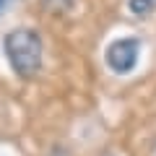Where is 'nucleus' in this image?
Returning <instances> with one entry per match:
<instances>
[{
	"mask_svg": "<svg viewBox=\"0 0 156 156\" xmlns=\"http://www.w3.org/2000/svg\"><path fill=\"white\" fill-rule=\"evenodd\" d=\"M5 55L18 78H34L42 68V39L31 29H16L5 37Z\"/></svg>",
	"mask_w": 156,
	"mask_h": 156,
	"instance_id": "nucleus-1",
	"label": "nucleus"
},
{
	"mask_svg": "<svg viewBox=\"0 0 156 156\" xmlns=\"http://www.w3.org/2000/svg\"><path fill=\"white\" fill-rule=\"evenodd\" d=\"M138 62V42L135 39H117L107 50V65L115 73H130Z\"/></svg>",
	"mask_w": 156,
	"mask_h": 156,
	"instance_id": "nucleus-2",
	"label": "nucleus"
},
{
	"mask_svg": "<svg viewBox=\"0 0 156 156\" xmlns=\"http://www.w3.org/2000/svg\"><path fill=\"white\" fill-rule=\"evenodd\" d=\"M156 8V0H130V11L135 13V16H146V13H151Z\"/></svg>",
	"mask_w": 156,
	"mask_h": 156,
	"instance_id": "nucleus-3",
	"label": "nucleus"
}]
</instances>
